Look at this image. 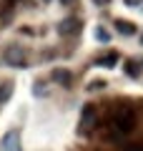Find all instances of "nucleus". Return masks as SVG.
<instances>
[{
	"instance_id": "1",
	"label": "nucleus",
	"mask_w": 143,
	"mask_h": 151,
	"mask_svg": "<svg viewBox=\"0 0 143 151\" xmlns=\"http://www.w3.org/2000/svg\"><path fill=\"white\" fill-rule=\"evenodd\" d=\"M138 126V113L131 103H121L108 119V139L106 141H121L128 134H133Z\"/></svg>"
},
{
	"instance_id": "2",
	"label": "nucleus",
	"mask_w": 143,
	"mask_h": 151,
	"mask_svg": "<svg viewBox=\"0 0 143 151\" xmlns=\"http://www.w3.org/2000/svg\"><path fill=\"white\" fill-rule=\"evenodd\" d=\"M95 129H98V108H95V103H85L83 111H80V126H78V131L85 134V136H90Z\"/></svg>"
},
{
	"instance_id": "3",
	"label": "nucleus",
	"mask_w": 143,
	"mask_h": 151,
	"mask_svg": "<svg viewBox=\"0 0 143 151\" xmlns=\"http://www.w3.org/2000/svg\"><path fill=\"white\" fill-rule=\"evenodd\" d=\"M3 58H5L8 65H13V68H20V65H25V50H23L20 45L10 43V45H5V50H3Z\"/></svg>"
},
{
	"instance_id": "4",
	"label": "nucleus",
	"mask_w": 143,
	"mask_h": 151,
	"mask_svg": "<svg viewBox=\"0 0 143 151\" xmlns=\"http://www.w3.org/2000/svg\"><path fill=\"white\" fill-rule=\"evenodd\" d=\"M80 28H83V23H80L78 15H68V18H63V20L58 23V33L63 38H70V35H75V33H80Z\"/></svg>"
},
{
	"instance_id": "5",
	"label": "nucleus",
	"mask_w": 143,
	"mask_h": 151,
	"mask_svg": "<svg viewBox=\"0 0 143 151\" xmlns=\"http://www.w3.org/2000/svg\"><path fill=\"white\" fill-rule=\"evenodd\" d=\"M0 149L3 151H20V136H18V131H8L3 136V141H0Z\"/></svg>"
},
{
	"instance_id": "6",
	"label": "nucleus",
	"mask_w": 143,
	"mask_h": 151,
	"mask_svg": "<svg viewBox=\"0 0 143 151\" xmlns=\"http://www.w3.org/2000/svg\"><path fill=\"white\" fill-rule=\"evenodd\" d=\"M53 81L60 83V86H65V88H70L73 86V76H70V70H65V68H55L53 70Z\"/></svg>"
},
{
	"instance_id": "7",
	"label": "nucleus",
	"mask_w": 143,
	"mask_h": 151,
	"mask_svg": "<svg viewBox=\"0 0 143 151\" xmlns=\"http://www.w3.org/2000/svg\"><path fill=\"white\" fill-rule=\"evenodd\" d=\"M118 58H121V55H118L116 50H111V53H106L103 58H98V65H103V68H113V65H118Z\"/></svg>"
},
{
	"instance_id": "8",
	"label": "nucleus",
	"mask_w": 143,
	"mask_h": 151,
	"mask_svg": "<svg viewBox=\"0 0 143 151\" xmlns=\"http://www.w3.org/2000/svg\"><path fill=\"white\" fill-rule=\"evenodd\" d=\"M123 70H126L131 78H138V73H141V63H138V60H126V63H123Z\"/></svg>"
},
{
	"instance_id": "9",
	"label": "nucleus",
	"mask_w": 143,
	"mask_h": 151,
	"mask_svg": "<svg viewBox=\"0 0 143 151\" xmlns=\"http://www.w3.org/2000/svg\"><path fill=\"white\" fill-rule=\"evenodd\" d=\"M116 28H118V33H123V35H136V25H133V23L118 20V23H116Z\"/></svg>"
},
{
	"instance_id": "10",
	"label": "nucleus",
	"mask_w": 143,
	"mask_h": 151,
	"mask_svg": "<svg viewBox=\"0 0 143 151\" xmlns=\"http://www.w3.org/2000/svg\"><path fill=\"white\" fill-rule=\"evenodd\" d=\"M95 40H101V43H108V40H111V35H108V30L106 28H95Z\"/></svg>"
},
{
	"instance_id": "11",
	"label": "nucleus",
	"mask_w": 143,
	"mask_h": 151,
	"mask_svg": "<svg viewBox=\"0 0 143 151\" xmlns=\"http://www.w3.org/2000/svg\"><path fill=\"white\" fill-rule=\"evenodd\" d=\"M10 93H13V83H5V86L0 88V103H5Z\"/></svg>"
},
{
	"instance_id": "12",
	"label": "nucleus",
	"mask_w": 143,
	"mask_h": 151,
	"mask_svg": "<svg viewBox=\"0 0 143 151\" xmlns=\"http://www.w3.org/2000/svg\"><path fill=\"white\" fill-rule=\"evenodd\" d=\"M106 83L103 81H93V83H88V91H98V88H103Z\"/></svg>"
},
{
	"instance_id": "13",
	"label": "nucleus",
	"mask_w": 143,
	"mask_h": 151,
	"mask_svg": "<svg viewBox=\"0 0 143 151\" xmlns=\"http://www.w3.org/2000/svg\"><path fill=\"white\" fill-rule=\"evenodd\" d=\"M33 93H35V96H40V93H45V86H43V83H35V86H33Z\"/></svg>"
},
{
	"instance_id": "14",
	"label": "nucleus",
	"mask_w": 143,
	"mask_h": 151,
	"mask_svg": "<svg viewBox=\"0 0 143 151\" xmlns=\"http://www.w3.org/2000/svg\"><path fill=\"white\" fill-rule=\"evenodd\" d=\"M141 0H126V5H138Z\"/></svg>"
},
{
	"instance_id": "15",
	"label": "nucleus",
	"mask_w": 143,
	"mask_h": 151,
	"mask_svg": "<svg viewBox=\"0 0 143 151\" xmlns=\"http://www.w3.org/2000/svg\"><path fill=\"white\" fill-rule=\"evenodd\" d=\"M63 5H75V0H60Z\"/></svg>"
},
{
	"instance_id": "16",
	"label": "nucleus",
	"mask_w": 143,
	"mask_h": 151,
	"mask_svg": "<svg viewBox=\"0 0 143 151\" xmlns=\"http://www.w3.org/2000/svg\"><path fill=\"white\" fill-rule=\"evenodd\" d=\"M43 3H50V0H43Z\"/></svg>"
},
{
	"instance_id": "17",
	"label": "nucleus",
	"mask_w": 143,
	"mask_h": 151,
	"mask_svg": "<svg viewBox=\"0 0 143 151\" xmlns=\"http://www.w3.org/2000/svg\"><path fill=\"white\" fill-rule=\"evenodd\" d=\"M141 43H143V38H141Z\"/></svg>"
}]
</instances>
